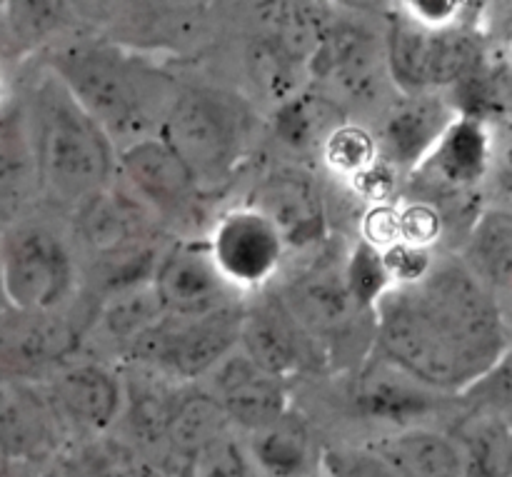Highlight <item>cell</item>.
Instances as JSON below:
<instances>
[{
	"label": "cell",
	"mask_w": 512,
	"mask_h": 477,
	"mask_svg": "<svg viewBox=\"0 0 512 477\" xmlns=\"http://www.w3.org/2000/svg\"><path fill=\"white\" fill-rule=\"evenodd\" d=\"M373 315L385 358L420 385L468 388L508 358L498 300L463 263H433L420 283L393 285Z\"/></svg>",
	"instance_id": "1"
},
{
	"label": "cell",
	"mask_w": 512,
	"mask_h": 477,
	"mask_svg": "<svg viewBox=\"0 0 512 477\" xmlns=\"http://www.w3.org/2000/svg\"><path fill=\"white\" fill-rule=\"evenodd\" d=\"M38 188L53 203L80 210L108 190L113 150L105 130L58 78L40 88L33 110Z\"/></svg>",
	"instance_id": "2"
},
{
	"label": "cell",
	"mask_w": 512,
	"mask_h": 477,
	"mask_svg": "<svg viewBox=\"0 0 512 477\" xmlns=\"http://www.w3.org/2000/svg\"><path fill=\"white\" fill-rule=\"evenodd\" d=\"M60 83L108 133H138L168 113V83L113 48H73L58 60Z\"/></svg>",
	"instance_id": "3"
},
{
	"label": "cell",
	"mask_w": 512,
	"mask_h": 477,
	"mask_svg": "<svg viewBox=\"0 0 512 477\" xmlns=\"http://www.w3.org/2000/svg\"><path fill=\"white\" fill-rule=\"evenodd\" d=\"M248 135L245 105L220 90L183 93L160 120V140L188 170L198 195L228 188L245 160Z\"/></svg>",
	"instance_id": "4"
},
{
	"label": "cell",
	"mask_w": 512,
	"mask_h": 477,
	"mask_svg": "<svg viewBox=\"0 0 512 477\" xmlns=\"http://www.w3.org/2000/svg\"><path fill=\"white\" fill-rule=\"evenodd\" d=\"M75 263L60 235L43 225L8 233L0 248V293L23 315H50L73 293Z\"/></svg>",
	"instance_id": "5"
},
{
	"label": "cell",
	"mask_w": 512,
	"mask_h": 477,
	"mask_svg": "<svg viewBox=\"0 0 512 477\" xmlns=\"http://www.w3.org/2000/svg\"><path fill=\"white\" fill-rule=\"evenodd\" d=\"M478 55V40L463 25L425 28L400 15L388 35L390 73L410 93L468 78Z\"/></svg>",
	"instance_id": "6"
},
{
	"label": "cell",
	"mask_w": 512,
	"mask_h": 477,
	"mask_svg": "<svg viewBox=\"0 0 512 477\" xmlns=\"http://www.w3.org/2000/svg\"><path fill=\"white\" fill-rule=\"evenodd\" d=\"M240 313L230 308L200 318H170L133 340V350L148 363L180 378H195L213 368L238 343Z\"/></svg>",
	"instance_id": "7"
},
{
	"label": "cell",
	"mask_w": 512,
	"mask_h": 477,
	"mask_svg": "<svg viewBox=\"0 0 512 477\" xmlns=\"http://www.w3.org/2000/svg\"><path fill=\"white\" fill-rule=\"evenodd\" d=\"M245 208L273 225L285 250H308L328 240L323 195L303 170L280 168L260 178Z\"/></svg>",
	"instance_id": "8"
},
{
	"label": "cell",
	"mask_w": 512,
	"mask_h": 477,
	"mask_svg": "<svg viewBox=\"0 0 512 477\" xmlns=\"http://www.w3.org/2000/svg\"><path fill=\"white\" fill-rule=\"evenodd\" d=\"M205 243L230 288H263L278 273L285 255L273 225L250 208L223 215Z\"/></svg>",
	"instance_id": "9"
},
{
	"label": "cell",
	"mask_w": 512,
	"mask_h": 477,
	"mask_svg": "<svg viewBox=\"0 0 512 477\" xmlns=\"http://www.w3.org/2000/svg\"><path fill=\"white\" fill-rule=\"evenodd\" d=\"M153 293L170 318H200L230 303V285L215 268L208 243H178L153 273Z\"/></svg>",
	"instance_id": "10"
},
{
	"label": "cell",
	"mask_w": 512,
	"mask_h": 477,
	"mask_svg": "<svg viewBox=\"0 0 512 477\" xmlns=\"http://www.w3.org/2000/svg\"><path fill=\"white\" fill-rule=\"evenodd\" d=\"M305 338H338L353 325L360 308L345 283V265L315 263L290 280L278 298Z\"/></svg>",
	"instance_id": "11"
},
{
	"label": "cell",
	"mask_w": 512,
	"mask_h": 477,
	"mask_svg": "<svg viewBox=\"0 0 512 477\" xmlns=\"http://www.w3.org/2000/svg\"><path fill=\"white\" fill-rule=\"evenodd\" d=\"M63 418L50 395L18 380H0V448L10 460H45L58 450Z\"/></svg>",
	"instance_id": "12"
},
{
	"label": "cell",
	"mask_w": 512,
	"mask_h": 477,
	"mask_svg": "<svg viewBox=\"0 0 512 477\" xmlns=\"http://www.w3.org/2000/svg\"><path fill=\"white\" fill-rule=\"evenodd\" d=\"M120 170L133 193L165 218H180L198 203L193 178L160 138H138L120 153Z\"/></svg>",
	"instance_id": "13"
},
{
	"label": "cell",
	"mask_w": 512,
	"mask_h": 477,
	"mask_svg": "<svg viewBox=\"0 0 512 477\" xmlns=\"http://www.w3.org/2000/svg\"><path fill=\"white\" fill-rule=\"evenodd\" d=\"M238 340L245 358L273 378L285 380L305 363V333L280 308L278 300L240 313Z\"/></svg>",
	"instance_id": "14"
},
{
	"label": "cell",
	"mask_w": 512,
	"mask_h": 477,
	"mask_svg": "<svg viewBox=\"0 0 512 477\" xmlns=\"http://www.w3.org/2000/svg\"><path fill=\"white\" fill-rule=\"evenodd\" d=\"M213 398L223 408L225 418L238 420L250 430L288 410L283 380L255 368L245 355H235L220 365Z\"/></svg>",
	"instance_id": "15"
},
{
	"label": "cell",
	"mask_w": 512,
	"mask_h": 477,
	"mask_svg": "<svg viewBox=\"0 0 512 477\" xmlns=\"http://www.w3.org/2000/svg\"><path fill=\"white\" fill-rule=\"evenodd\" d=\"M453 120V110L443 100L410 98L395 113H390L383 138H380L378 155L395 170H418Z\"/></svg>",
	"instance_id": "16"
},
{
	"label": "cell",
	"mask_w": 512,
	"mask_h": 477,
	"mask_svg": "<svg viewBox=\"0 0 512 477\" xmlns=\"http://www.w3.org/2000/svg\"><path fill=\"white\" fill-rule=\"evenodd\" d=\"M60 418L78 428L98 433L115 420L120 410V385L98 365H78L58 375L50 393Z\"/></svg>",
	"instance_id": "17"
},
{
	"label": "cell",
	"mask_w": 512,
	"mask_h": 477,
	"mask_svg": "<svg viewBox=\"0 0 512 477\" xmlns=\"http://www.w3.org/2000/svg\"><path fill=\"white\" fill-rule=\"evenodd\" d=\"M80 233L98 258L128 260L140 255L143 213L133 200L103 190L80 208Z\"/></svg>",
	"instance_id": "18"
},
{
	"label": "cell",
	"mask_w": 512,
	"mask_h": 477,
	"mask_svg": "<svg viewBox=\"0 0 512 477\" xmlns=\"http://www.w3.org/2000/svg\"><path fill=\"white\" fill-rule=\"evenodd\" d=\"M368 450L398 477H465L455 440L433 430L415 428L388 435Z\"/></svg>",
	"instance_id": "19"
},
{
	"label": "cell",
	"mask_w": 512,
	"mask_h": 477,
	"mask_svg": "<svg viewBox=\"0 0 512 477\" xmlns=\"http://www.w3.org/2000/svg\"><path fill=\"white\" fill-rule=\"evenodd\" d=\"M488 165V130L473 115H460V118H455L448 125L443 138L438 140L433 153L425 158V163L420 168L433 170V175H438L440 183H445L448 188L463 190L478 183L488 173Z\"/></svg>",
	"instance_id": "20"
},
{
	"label": "cell",
	"mask_w": 512,
	"mask_h": 477,
	"mask_svg": "<svg viewBox=\"0 0 512 477\" xmlns=\"http://www.w3.org/2000/svg\"><path fill=\"white\" fill-rule=\"evenodd\" d=\"M248 460L265 477H308L313 470V440L303 420L285 410L253 428Z\"/></svg>",
	"instance_id": "21"
},
{
	"label": "cell",
	"mask_w": 512,
	"mask_h": 477,
	"mask_svg": "<svg viewBox=\"0 0 512 477\" xmlns=\"http://www.w3.org/2000/svg\"><path fill=\"white\" fill-rule=\"evenodd\" d=\"M375 55L373 38L363 28L333 23L310 58V68L320 78H338L350 93L363 95L375 85Z\"/></svg>",
	"instance_id": "22"
},
{
	"label": "cell",
	"mask_w": 512,
	"mask_h": 477,
	"mask_svg": "<svg viewBox=\"0 0 512 477\" xmlns=\"http://www.w3.org/2000/svg\"><path fill=\"white\" fill-rule=\"evenodd\" d=\"M38 190L33 123L20 108L0 110V213L15 210Z\"/></svg>",
	"instance_id": "23"
},
{
	"label": "cell",
	"mask_w": 512,
	"mask_h": 477,
	"mask_svg": "<svg viewBox=\"0 0 512 477\" xmlns=\"http://www.w3.org/2000/svg\"><path fill=\"white\" fill-rule=\"evenodd\" d=\"M70 350H75V330L50 315H25L20 323L0 330V363L8 368H35Z\"/></svg>",
	"instance_id": "24"
},
{
	"label": "cell",
	"mask_w": 512,
	"mask_h": 477,
	"mask_svg": "<svg viewBox=\"0 0 512 477\" xmlns=\"http://www.w3.org/2000/svg\"><path fill=\"white\" fill-rule=\"evenodd\" d=\"M345 125V113L330 98L318 93H298L285 100L273 120V130L283 145L298 153L323 150L325 140Z\"/></svg>",
	"instance_id": "25"
},
{
	"label": "cell",
	"mask_w": 512,
	"mask_h": 477,
	"mask_svg": "<svg viewBox=\"0 0 512 477\" xmlns=\"http://www.w3.org/2000/svg\"><path fill=\"white\" fill-rule=\"evenodd\" d=\"M455 435L465 477H510L512 445L508 418L495 413L473 415L458 425Z\"/></svg>",
	"instance_id": "26"
},
{
	"label": "cell",
	"mask_w": 512,
	"mask_h": 477,
	"mask_svg": "<svg viewBox=\"0 0 512 477\" xmlns=\"http://www.w3.org/2000/svg\"><path fill=\"white\" fill-rule=\"evenodd\" d=\"M470 270L493 293L508 290L512 273V220L508 210H488L470 230Z\"/></svg>",
	"instance_id": "27"
},
{
	"label": "cell",
	"mask_w": 512,
	"mask_h": 477,
	"mask_svg": "<svg viewBox=\"0 0 512 477\" xmlns=\"http://www.w3.org/2000/svg\"><path fill=\"white\" fill-rule=\"evenodd\" d=\"M225 425H228V418L213 395H185V398L175 400L173 410H170L165 443H168L170 453L178 455L188 465V460L200 448L225 433Z\"/></svg>",
	"instance_id": "28"
},
{
	"label": "cell",
	"mask_w": 512,
	"mask_h": 477,
	"mask_svg": "<svg viewBox=\"0 0 512 477\" xmlns=\"http://www.w3.org/2000/svg\"><path fill=\"white\" fill-rule=\"evenodd\" d=\"M270 23H273V40L290 60L310 63L315 50L323 43L325 33L333 23L328 10L320 3H275L268 5Z\"/></svg>",
	"instance_id": "29"
},
{
	"label": "cell",
	"mask_w": 512,
	"mask_h": 477,
	"mask_svg": "<svg viewBox=\"0 0 512 477\" xmlns=\"http://www.w3.org/2000/svg\"><path fill=\"white\" fill-rule=\"evenodd\" d=\"M405 378H393L388 373H373L363 378L355 393L358 413L365 418L395 420V423L428 413L433 405L430 395L420 390V383H408Z\"/></svg>",
	"instance_id": "30"
},
{
	"label": "cell",
	"mask_w": 512,
	"mask_h": 477,
	"mask_svg": "<svg viewBox=\"0 0 512 477\" xmlns=\"http://www.w3.org/2000/svg\"><path fill=\"white\" fill-rule=\"evenodd\" d=\"M163 318L165 313L155 298L153 285H145V288L138 285V288L125 290V295L110 303L108 313H105L110 333L118 335L120 340H130V343Z\"/></svg>",
	"instance_id": "31"
},
{
	"label": "cell",
	"mask_w": 512,
	"mask_h": 477,
	"mask_svg": "<svg viewBox=\"0 0 512 477\" xmlns=\"http://www.w3.org/2000/svg\"><path fill=\"white\" fill-rule=\"evenodd\" d=\"M250 75H253L255 83L263 88V93H268L270 98L280 100V105L285 100H290L293 95H298L295 90V78H298V63L290 60L278 45L270 38L258 40V43L250 45Z\"/></svg>",
	"instance_id": "32"
},
{
	"label": "cell",
	"mask_w": 512,
	"mask_h": 477,
	"mask_svg": "<svg viewBox=\"0 0 512 477\" xmlns=\"http://www.w3.org/2000/svg\"><path fill=\"white\" fill-rule=\"evenodd\" d=\"M345 283L360 310H373L375 303L393 288L380 260V250L360 240L345 263Z\"/></svg>",
	"instance_id": "33"
},
{
	"label": "cell",
	"mask_w": 512,
	"mask_h": 477,
	"mask_svg": "<svg viewBox=\"0 0 512 477\" xmlns=\"http://www.w3.org/2000/svg\"><path fill=\"white\" fill-rule=\"evenodd\" d=\"M323 158L333 173L353 178L373 160H378V143L368 130L358 125H340L323 145Z\"/></svg>",
	"instance_id": "34"
},
{
	"label": "cell",
	"mask_w": 512,
	"mask_h": 477,
	"mask_svg": "<svg viewBox=\"0 0 512 477\" xmlns=\"http://www.w3.org/2000/svg\"><path fill=\"white\" fill-rule=\"evenodd\" d=\"M80 477H148V468L138 463L133 450L118 440H98L70 458Z\"/></svg>",
	"instance_id": "35"
},
{
	"label": "cell",
	"mask_w": 512,
	"mask_h": 477,
	"mask_svg": "<svg viewBox=\"0 0 512 477\" xmlns=\"http://www.w3.org/2000/svg\"><path fill=\"white\" fill-rule=\"evenodd\" d=\"M248 453L228 435L200 448L185 465V477H253Z\"/></svg>",
	"instance_id": "36"
},
{
	"label": "cell",
	"mask_w": 512,
	"mask_h": 477,
	"mask_svg": "<svg viewBox=\"0 0 512 477\" xmlns=\"http://www.w3.org/2000/svg\"><path fill=\"white\" fill-rule=\"evenodd\" d=\"M380 260H383V268L393 285L420 283L430 273V268H433L430 250L413 248V245L405 243H395L390 248L380 250Z\"/></svg>",
	"instance_id": "37"
},
{
	"label": "cell",
	"mask_w": 512,
	"mask_h": 477,
	"mask_svg": "<svg viewBox=\"0 0 512 477\" xmlns=\"http://www.w3.org/2000/svg\"><path fill=\"white\" fill-rule=\"evenodd\" d=\"M400 210V243L428 250L443 233V218L430 203H410Z\"/></svg>",
	"instance_id": "38"
},
{
	"label": "cell",
	"mask_w": 512,
	"mask_h": 477,
	"mask_svg": "<svg viewBox=\"0 0 512 477\" xmlns=\"http://www.w3.org/2000/svg\"><path fill=\"white\" fill-rule=\"evenodd\" d=\"M363 243L375 250H385L400 243V210L390 203L370 205L360 220Z\"/></svg>",
	"instance_id": "39"
},
{
	"label": "cell",
	"mask_w": 512,
	"mask_h": 477,
	"mask_svg": "<svg viewBox=\"0 0 512 477\" xmlns=\"http://www.w3.org/2000/svg\"><path fill=\"white\" fill-rule=\"evenodd\" d=\"M323 463L330 477H398L370 450H338Z\"/></svg>",
	"instance_id": "40"
},
{
	"label": "cell",
	"mask_w": 512,
	"mask_h": 477,
	"mask_svg": "<svg viewBox=\"0 0 512 477\" xmlns=\"http://www.w3.org/2000/svg\"><path fill=\"white\" fill-rule=\"evenodd\" d=\"M353 183V190L358 195H363L365 200H370V205L378 203H390L395 193V185H398V170L393 165L385 163L383 158L378 155V160L363 168L360 173H355L350 178Z\"/></svg>",
	"instance_id": "41"
},
{
	"label": "cell",
	"mask_w": 512,
	"mask_h": 477,
	"mask_svg": "<svg viewBox=\"0 0 512 477\" xmlns=\"http://www.w3.org/2000/svg\"><path fill=\"white\" fill-rule=\"evenodd\" d=\"M470 5L455 3V0H410L403 3L405 18L425 28H453L460 25V18Z\"/></svg>",
	"instance_id": "42"
},
{
	"label": "cell",
	"mask_w": 512,
	"mask_h": 477,
	"mask_svg": "<svg viewBox=\"0 0 512 477\" xmlns=\"http://www.w3.org/2000/svg\"><path fill=\"white\" fill-rule=\"evenodd\" d=\"M38 477H80V475L75 473V468L70 460H60V463L50 465V468L45 470V473H40Z\"/></svg>",
	"instance_id": "43"
},
{
	"label": "cell",
	"mask_w": 512,
	"mask_h": 477,
	"mask_svg": "<svg viewBox=\"0 0 512 477\" xmlns=\"http://www.w3.org/2000/svg\"><path fill=\"white\" fill-rule=\"evenodd\" d=\"M10 470H13V460L5 455V450L0 448V477H8Z\"/></svg>",
	"instance_id": "44"
},
{
	"label": "cell",
	"mask_w": 512,
	"mask_h": 477,
	"mask_svg": "<svg viewBox=\"0 0 512 477\" xmlns=\"http://www.w3.org/2000/svg\"><path fill=\"white\" fill-rule=\"evenodd\" d=\"M148 477H185L183 473H160V475H150V470H148Z\"/></svg>",
	"instance_id": "45"
},
{
	"label": "cell",
	"mask_w": 512,
	"mask_h": 477,
	"mask_svg": "<svg viewBox=\"0 0 512 477\" xmlns=\"http://www.w3.org/2000/svg\"><path fill=\"white\" fill-rule=\"evenodd\" d=\"M0 98H3V75H0Z\"/></svg>",
	"instance_id": "46"
}]
</instances>
